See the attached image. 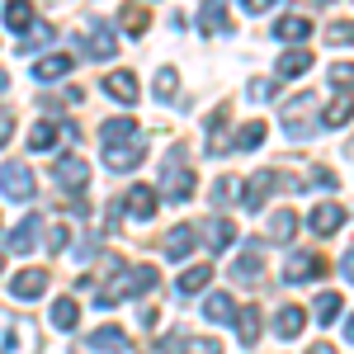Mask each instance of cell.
Listing matches in <instances>:
<instances>
[{
  "label": "cell",
  "instance_id": "cell-1",
  "mask_svg": "<svg viewBox=\"0 0 354 354\" xmlns=\"http://www.w3.org/2000/svg\"><path fill=\"white\" fill-rule=\"evenodd\" d=\"M194 170L185 165V147H175L170 151V161H165V170H161V198L165 203H189V194H194Z\"/></svg>",
  "mask_w": 354,
  "mask_h": 354
},
{
  "label": "cell",
  "instance_id": "cell-2",
  "mask_svg": "<svg viewBox=\"0 0 354 354\" xmlns=\"http://www.w3.org/2000/svg\"><path fill=\"white\" fill-rule=\"evenodd\" d=\"M156 265H137V270H128V279L123 283H113V288H100V307H113V302H123L128 293H147V288H156Z\"/></svg>",
  "mask_w": 354,
  "mask_h": 354
},
{
  "label": "cell",
  "instance_id": "cell-3",
  "mask_svg": "<svg viewBox=\"0 0 354 354\" xmlns=\"http://www.w3.org/2000/svg\"><path fill=\"white\" fill-rule=\"evenodd\" d=\"M33 170L19 161H10V165H0V194L5 198H15V203H24V198H33Z\"/></svg>",
  "mask_w": 354,
  "mask_h": 354
},
{
  "label": "cell",
  "instance_id": "cell-4",
  "mask_svg": "<svg viewBox=\"0 0 354 354\" xmlns=\"http://www.w3.org/2000/svg\"><path fill=\"white\" fill-rule=\"evenodd\" d=\"M142 156H147V133L128 137V142H109V147H104L109 170H133V165H142Z\"/></svg>",
  "mask_w": 354,
  "mask_h": 354
},
{
  "label": "cell",
  "instance_id": "cell-5",
  "mask_svg": "<svg viewBox=\"0 0 354 354\" xmlns=\"http://www.w3.org/2000/svg\"><path fill=\"white\" fill-rule=\"evenodd\" d=\"M279 185H293V180H288V175H270V170H260V175H250L241 203H245V208H265V198H270Z\"/></svg>",
  "mask_w": 354,
  "mask_h": 354
},
{
  "label": "cell",
  "instance_id": "cell-6",
  "mask_svg": "<svg viewBox=\"0 0 354 354\" xmlns=\"http://www.w3.org/2000/svg\"><path fill=\"white\" fill-rule=\"evenodd\" d=\"M10 293H15V298H24V302L43 298V293H48V270H24V274H15V279H10Z\"/></svg>",
  "mask_w": 354,
  "mask_h": 354
},
{
  "label": "cell",
  "instance_id": "cell-7",
  "mask_svg": "<svg viewBox=\"0 0 354 354\" xmlns=\"http://www.w3.org/2000/svg\"><path fill=\"white\" fill-rule=\"evenodd\" d=\"M118 53V38H113V24H104V19H90V57H113Z\"/></svg>",
  "mask_w": 354,
  "mask_h": 354
},
{
  "label": "cell",
  "instance_id": "cell-8",
  "mask_svg": "<svg viewBox=\"0 0 354 354\" xmlns=\"http://www.w3.org/2000/svg\"><path fill=\"white\" fill-rule=\"evenodd\" d=\"M340 222H345V208H340V203H322V208H312L307 227H312L317 236H330V232H335Z\"/></svg>",
  "mask_w": 354,
  "mask_h": 354
},
{
  "label": "cell",
  "instance_id": "cell-9",
  "mask_svg": "<svg viewBox=\"0 0 354 354\" xmlns=\"http://www.w3.org/2000/svg\"><path fill=\"white\" fill-rule=\"evenodd\" d=\"M307 33H312V19L307 15H283L274 24V38H283V43H307Z\"/></svg>",
  "mask_w": 354,
  "mask_h": 354
},
{
  "label": "cell",
  "instance_id": "cell-10",
  "mask_svg": "<svg viewBox=\"0 0 354 354\" xmlns=\"http://www.w3.org/2000/svg\"><path fill=\"white\" fill-rule=\"evenodd\" d=\"M322 255H288V265H283V279L288 283H302V279H312V274H322Z\"/></svg>",
  "mask_w": 354,
  "mask_h": 354
},
{
  "label": "cell",
  "instance_id": "cell-11",
  "mask_svg": "<svg viewBox=\"0 0 354 354\" xmlns=\"http://www.w3.org/2000/svg\"><path fill=\"white\" fill-rule=\"evenodd\" d=\"M307 113H312V95H302V100H288V104H283V123H288V133H293V137H302L307 128H312Z\"/></svg>",
  "mask_w": 354,
  "mask_h": 354
},
{
  "label": "cell",
  "instance_id": "cell-12",
  "mask_svg": "<svg viewBox=\"0 0 354 354\" xmlns=\"http://www.w3.org/2000/svg\"><path fill=\"white\" fill-rule=\"evenodd\" d=\"M90 350H100V354H123L128 350V335L118 326H100L95 335H90Z\"/></svg>",
  "mask_w": 354,
  "mask_h": 354
},
{
  "label": "cell",
  "instance_id": "cell-13",
  "mask_svg": "<svg viewBox=\"0 0 354 354\" xmlns=\"http://www.w3.org/2000/svg\"><path fill=\"white\" fill-rule=\"evenodd\" d=\"M104 90H109L118 104H137V76L133 71H113L109 81H104Z\"/></svg>",
  "mask_w": 354,
  "mask_h": 354
},
{
  "label": "cell",
  "instance_id": "cell-14",
  "mask_svg": "<svg viewBox=\"0 0 354 354\" xmlns=\"http://www.w3.org/2000/svg\"><path fill=\"white\" fill-rule=\"evenodd\" d=\"M71 66H76L71 53H53V57H43V62L33 66V76H38V81H57V76H66Z\"/></svg>",
  "mask_w": 354,
  "mask_h": 354
},
{
  "label": "cell",
  "instance_id": "cell-15",
  "mask_svg": "<svg viewBox=\"0 0 354 354\" xmlns=\"http://www.w3.org/2000/svg\"><path fill=\"white\" fill-rule=\"evenodd\" d=\"M57 180L66 185V189H85V180H90V165L81 156H66V161L57 165Z\"/></svg>",
  "mask_w": 354,
  "mask_h": 354
},
{
  "label": "cell",
  "instance_id": "cell-16",
  "mask_svg": "<svg viewBox=\"0 0 354 354\" xmlns=\"http://www.w3.org/2000/svg\"><path fill=\"white\" fill-rule=\"evenodd\" d=\"M293 232H298V213H293V208H279V213L265 222V236H270V241H288Z\"/></svg>",
  "mask_w": 354,
  "mask_h": 354
},
{
  "label": "cell",
  "instance_id": "cell-17",
  "mask_svg": "<svg viewBox=\"0 0 354 354\" xmlns=\"http://www.w3.org/2000/svg\"><path fill=\"white\" fill-rule=\"evenodd\" d=\"M194 241H198V227H175V232L165 236V255H170V260H185L194 250Z\"/></svg>",
  "mask_w": 354,
  "mask_h": 354
},
{
  "label": "cell",
  "instance_id": "cell-18",
  "mask_svg": "<svg viewBox=\"0 0 354 354\" xmlns=\"http://www.w3.org/2000/svg\"><path fill=\"white\" fill-rule=\"evenodd\" d=\"M123 203H128V213H133V218H151V213H156V189H147V185H133Z\"/></svg>",
  "mask_w": 354,
  "mask_h": 354
},
{
  "label": "cell",
  "instance_id": "cell-19",
  "mask_svg": "<svg viewBox=\"0 0 354 354\" xmlns=\"http://www.w3.org/2000/svg\"><path fill=\"white\" fill-rule=\"evenodd\" d=\"M198 28H203V33H222V28H227V0H203Z\"/></svg>",
  "mask_w": 354,
  "mask_h": 354
},
{
  "label": "cell",
  "instance_id": "cell-20",
  "mask_svg": "<svg viewBox=\"0 0 354 354\" xmlns=\"http://www.w3.org/2000/svg\"><path fill=\"white\" fill-rule=\"evenodd\" d=\"M208 279H213V270H208V265H189V270L175 279V288L189 298V293H203V288H208Z\"/></svg>",
  "mask_w": 354,
  "mask_h": 354
},
{
  "label": "cell",
  "instance_id": "cell-21",
  "mask_svg": "<svg viewBox=\"0 0 354 354\" xmlns=\"http://www.w3.org/2000/svg\"><path fill=\"white\" fill-rule=\"evenodd\" d=\"M203 236H208V245H213V250H227V245L236 241V222H227V218H213L208 227H203Z\"/></svg>",
  "mask_w": 354,
  "mask_h": 354
},
{
  "label": "cell",
  "instance_id": "cell-22",
  "mask_svg": "<svg viewBox=\"0 0 354 354\" xmlns=\"http://www.w3.org/2000/svg\"><path fill=\"white\" fill-rule=\"evenodd\" d=\"M203 317H208V322H236V302L227 298V293H208Z\"/></svg>",
  "mask_w": 354,
  "mask_h": 354
},
{
  "label": "cell",
  "instance_id": "cell-23",
  "mask_svg": "<svg viewBox=\"0 0 354 354\" xmlns=\"http://www.w3.org/2000/svg\"><path fill=\"white\" fill-rule=\"evenodd\" d=\"M38 232H43V227H38V218H24L15 232H10V250H19V255H24V250H33Z\"/></svg>",
  "mask_w": 354,
  "mask_h": 354
},
{
  "label": "cell",
  "instance_id": "cell-24",
  "mask_svg": "<svg viewBox=\"0 0 354 354\" xmlns=\"http://www.w3.org/2000/svg\"><path fill=\"white\" fill-rule=\"evenodd\" d=\"M302 326H307V312H302V307H283V312H279V322H274V330H279L283 340H293Z\"/></svg>",
  "mask_w": 354,
  "mask_h": 354
},
{
  "label": "cell",
  "instance_id": "cell-25",
  "mask_svg": "<svg viewBox=\"0 0 354 354\" xmlns=\"http://www.w3.org/2000/svg\"><path fill=\"white\" fill-rule=\"evenodd\" d=\"M76 317H81V307H76V298H57V302H53V326L71 330V326H76Z\"/></svg>",
  "mask_w": 354,
  "mask_h": 354
},
{
  "label": "cell",
  "instance_id": "cell-26",
  "mask_svg": "<svg viewBox=\"0 0 354 354\" xmlns=\"http://www.w3.org/2000/svg\"><path fill=\"white\" fill-rule=\"evenodd\" d=\"M302 71H312V53H283L279 57V76H302Z\"/></svg>",
  "mask_w": 354,
  "mask_h": 354
},
{
  "label": "cell",
  "instance_id": "cell-27",
  "mask_svg": "<svg viewBox=\"0 0 354 354\" xmlns=\"http://www.w3.org/2000/svg\"><path fill=\"white\" fill-rule=\"evenodd\" d=\"M142 133V128H137L133 118H109V123H104V147H109V142H128V137H137Z\"/></svg>",
  "mask_w": 354,
  "mask_h": 354
},
{
  "label": "cell",
  "instance_id": "cell-28",
  "mask_svg": "<svg viewBox=\"0 0 354 354\" xmlns=\"http://www.w3.org/2000/svg\"><path fill=\"white\" fill-rule=\"evenodd\" d=\"M232 279H245V283H260V250H245L241 260H236V270Z\"/></svg>",
  "mask_w": 354,
  "mask_h": 354
},
{
  "label": "cell",
  "instance_id": "cell-29",
  "mask_svg": "<svg viewBox=\"0 0 354 354\" xmlns=\"http://www.w3.org/2000/svg\"><path fill=\"white\" fill-rule=\"evenodd\" d=\"M236 335H241L245 345H255V340H260V312H255V307H245L241 317H236Z\"/></svg>",
  "mask_w": 354,
  "mask_h": 354
},
{
  "label": "cell",
  "instance_id": "cell-30",
  "mask_svg": "<svg viewBox=\"0 0 354 354\" xmlns=\"http://www.w3.org/2000/svg\"><path fill=\"white\" fill-rule=\"evenodd\" d=\"M28 19H33V5L28 0H10L5 5V24L10 28H28Z\"/></svg>",
  "mask_w": 354,
  "mask_h": 354
},
{
  "label": "cell",
  "instance_id": "cell-31",
  "mask_svg": "<svg viewBox=\"0 0 354 354\" xmlns=\"http://www.w3.org/2000/svg\"><path fill=\"white\" fill-rule=\"evenodd\" d=\"M28 147H33V151H53V147H57V128H53V123H33Z\"/></svg>",
  "mask_w": 354,
  "mask_h": 354
},
{
  "label": "cell",
  "instance_id": "cell-32",
  "mask_svg": "<svg viewBox=\"0 0 354 354\" xmlns=\"http://www.w3.org/2000/svg\"><path fill=\"white\" fill-rule=\"evenodd\" d=\"M354 118V100L345 95V100H330V109H326V128H340V123H350Z\"/></svg>",
  "mask_w": 354,
  "mask_h": 354
},
{
  "label": "cell",
  "instance_id": "cell-33",
  "mask_svg": "<svg viewBox=\"0 0 354 354\" xmlns=\"http://www.w3.org/2000/svg\"><path fill=\"white\" fill-rule=\"evenodd\" d=\"M317 322H340V293H322L317 298Z\"/></svg>",
  "mask_w": 354,
  "mask_h": 354
},
{
  "label": "cell",
  "instance_id": "cell-34",
  "mask_svg": "<svg viewBox=\"0 0 354 354\" xmlns=\"http://www.w3.org/2000/svg\"><path fill=\"white\" fill-rule=\"evenodd\" d=\"M175 85H180L175 66H161V71H156V100H175Z\"/></svg>",
  "mask_w": 354,
  "mask_h": 354
},
{
  "label": "cell",
  "instance_id": "cell-35",
  "mask_svg": "<svg viewBox=\"0 0 354 354\" xmlns=\"http://www.w3.org/2000/svg\"><path fill=\"white\" fill-rule=\"evenodd\" d=\"M265 142V123H241V133H236V147L250 151V147H260Z\"/></svg>",
  "mask_w": 354,
  "mask_h": 354
},
{
  "label": "cell",
  "instance_id": "cell-36",
  "mask_svg": "<svg viewBox=\"0 0 354 354\" xmlns=\"http://www.w3.org/2000/svg\"><path fill=\"white\" fill-rule=\"evenodd\" d=\"M123 28L128 33H147V10L142 5H123Z\"/></svg>",
  "mask_w": 354,
  "mask_h": 354
},
{
  "label": "cell",
  "instance_id": "cell-37",
  "mask_svg": "<svg viewBox=\"0 0 354 354\" xmlns=\"http://www.w3.org/2000/svg\"><path fill=\"white\" fill-rule=\"evenodd\" d=\"M326 38H330V43H354V24H350V19H335V24L326 28Z\"/></svg>",
  "mask_w": 354,
  "mask_h": 354
},
{
  "label": "cell",
  "instance_id": "cell-38",
  "mask_svg": "<svg viewBox=\"0 0 354 354\" xmlns=\"http://www.w3.org/2000/svg\"><path fill=\"white\" fill-rule=\"evenodd\" d=\"M43 43H53V24H38L33 33L24 38V53H33V48H43Z\"/></svg>",
  "mask_w": 354,
  "mask_h": 354
},
{
  "label": "cell",
  "instance_id": "cell-39",
  "mask_svg": "<svg viewBox=\"0 0 354 354\" xmlns=\"http://www.w3.org/2000/svg\"><path fill=\"white\" fill-rule=\"evenodd\" d=\"M185 354H222V345L218 340H189L185 335Z\"/></svg>",
  "mask_w": 354,
  "mask_h": 354
},
{
  "label": "cell",
  "instance_id": "cell-40",
  "mask_svg": "<svg viewBox=\"0 0 354 354\" xmlns=\"http://www.w3.org/2000/svg\"><path fill=\"white\" fill-rule=\"evenodd\" d=\"M330 81L335 85H354V62H335V66H330Z\"/></svg>",
  "mask_w": 354,
  "mask_h": 354
},
{
  "label": "cell",
  "instance_id": "cell-41",
  "mask_svg": "<svg viewBox=\"0 0 354 354\" xmlns=\"http://www.w3.org/2000/svg\"><path fill=\"white\" fill-rule=\"evenodd\" d=\"M213 198H218V203L236 198V180H218V185H213Z\"/></svg>",
  "mask_w": 354,
  "mask_h": 354
},
{
  "label": "cell",
  "instance_id": "cell-42",
  "mask_svg": "<svg viewBox=\"0 0 354 354\" xmlns=\"http://www.w3.org/2000/svg\"><path fill=\"white\" fill-rule=\"evenodd\" d=\"M250 100H274V81H255L250 85Z\"/></svg>",
  "mask_w": 354,
  "mask_h": 354
},
{
  "label": "cell",
  "instance_id": "cell-43",
  "mask_svg": "<svg viewBox=\"0 0 354 354\" xmlns=\"http://www.w3.org/2000/svg\"><path fill=\"white\" fill-rule=\"evenodd\" d=\"M48 245L62 250V245H66V227H53V232H48Z\"/></svg>",
  "mask_w": 354,
  "mask_h": 354
},
{
  "label": "cell",
  "instance_id": "cell-44",
  "mask_svg": "<svg viewBox=\"0 0 354 354\" xmlns=\"http://www.w3.org/2000/svg\"><path fill=\"white\" fill-rule=\"evenodd\" d=\"M250 15H265V10H274V0H241Z\"/></svg>",
  "mask_w": 354,
  "mask_h": 354
},
{
  "label": "cell",
  "instance_id": "cell-45",
  "mask_svg": "<svg viewBox=\"0 0 354 354\" xmlns=\"http://www.w3.org/2000/svg\"><path fill=\"white\" fill-rule=\"evenodd\" d=\"M340 274H345V279L354 283V245H350V255H345V265H340Z\"/></svg>",
  "mask_w": 354,
  "mask_h": 354
},
{
  "label": "cell",
  "instance_id": "cell-46",
  "mask_svg": "<svg viewBox=\"0 0 354 354\" xmlns=\"http://www.w3.org/2000/svg\"><path fill=\"white\" fill-rule=\"evenodd\" d=\"M10 142V118H0V147Z\"/></svg>",
  "mask_w": 354,
  "mask_h": 354
},
{
  "label": "cell",
  "instance_id": "cell-47",
  "mask_svg": "<svg viewBox=\"0 0 354 354\" xmlns=\"http://www.w3.org/2000/svg\"><path fill=\"white\" fill-rule=\"evenodd\" d=\"M345 340H354V317H350V322H345Z\"/></svg>",
  "mask_w": 354,
  "mask_h": 354
},
{
  "label": "cell",
  "instance_id": "cell-48",
  "mask_svg": "<svg viewBox=\"0 0 354 354\" xmlns=\"http://www.w3.org/2000/svg\"><path fill=\"white\" fill-rule=\"evenodd\" d=\"M5 85H10V76H5V71H0V90H5Z\"/></svg>",
  "mask_w": 354,
  "mask_h": 354
},
{
  "label": "cell",
  "instance_id": "cell-49",
  "mask_svg": "<svg viewBox=\"0 0 354 354\" xmlns=\"http://www.w3.org/2000/svg\"><path fill=\"white\" fill-rule=\"evenodd\" d=\"M0 270H5V260H0Z\"/></svg>",
  "mask_w": 354,
  "mask_h": 354
}]
</instances>
